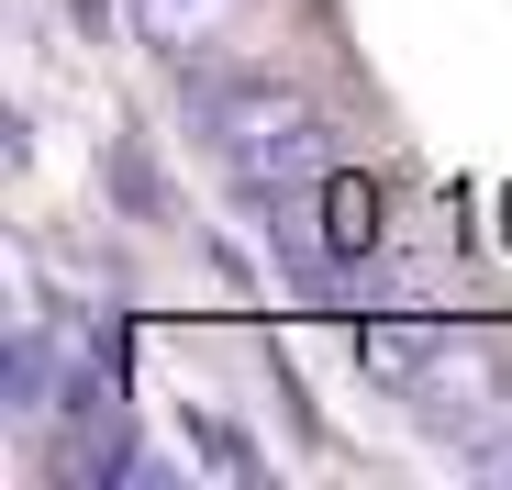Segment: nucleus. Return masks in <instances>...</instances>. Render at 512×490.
Returning <instances> with one entry per match:
<instances>
[{"instance_id":"obj_3","label":"nucleus","mask_w":512,"mask_h":490,"mask_svg":"<svg viewBox=\"0 0 512 490\" xmlns=\"http://www.w3.org/2000/svg\"><path fill=\"white\" fill-rule=\"evenodd\" d=\"M435 335H446V323H368V335H357V368L390 379V390H412L423 357H435Z\"/></svg>"},{"instance_id":"obj_2","label":"nucleus","mask_w":512,"mask_h":490,"mask_svg":"<svg viewBox=\"0 0 512 490\" xmlns=\"http://www.w3.org/2000/svg\"><path fill=\"white\" fill-rule=\"evenodd\" d=\"M312 245H323V268H334V279H357L379 245H390L379 190H368V179H323V190H312Z\"/></svg>"},{"instance_id":"obj_1","label":"nucleus","mask_w":512,"mask_h":490,"mask_svg":"<svg viewBox=\"0 0 512 490\" xmlns=\"http://www.w3.org/2000/svg\"><path fill=\"white\" fill-rule=\"evenodd\" d=\"M190 112L201 134L223 145V168L256 190V201H279V190H323L334 179V145H323V112L268 90V78H190Z\"/></svg>"},{"instance_id":"obj_4","label":"nucleus","mask_w":512,"mask_h":490,"mask_svg":"<svg viewBox=\"0 0 512 490\" xmlns=\"http://www.w3.org/2000/svg\"><path fill=\"white\" fill-rule=\"evenodd\" d=\"M134 12H145V34H156V45H201V34L234 12V0H134Z\"/></svg>"}]
</instances>
